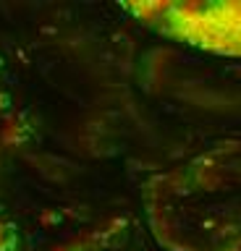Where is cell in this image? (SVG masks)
<instances>
[{
	"instance_id": "6da1fadb",
	"label": "cell",
	"mask_w": 241,
	"mask_h": 251,
	"mask_svg": "<svg viewBox=\"0 0 241 251\" xmlns=\"http://www.w3.org/2000/svg\"><path fill=\"white\" fill-rule=\"evenodd\" d=\"M8 102H11L8 94H0V110H5V107H8Z\"/></svg>"
}]
</instances>
